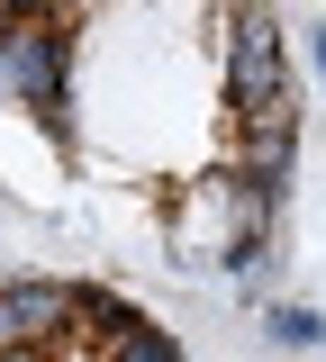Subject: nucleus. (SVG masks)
Listing matches in <instances>:
<instances>
[{"label":"nucleus","instance_id":"2","mask_svg":"<svg viewBox=\"0 0 326 362\" xmlns=\"http://www.w3.org/2000/svg\"><path fill=\"white\" fill-rule=\"evenodd\" d=\"M227 109L235 127L245 118H272V109H299V82H290V37L263 0H235L227 9Z\"/></svg>","mask_w":326,"mask_h":362},{"label":"nucleus","instance_id":"7","mask_svg":"<svg viewBox=\"0 0 326 362\" xmlns=\"http://www.w3.org/2000/svg\"><path fill=\"white\" fill-rule=\"evenodd\" d=\"M0 362H18V335H9V308H0Z\"/></svg>","mask_w":326,"mask_h":362},{"label":"nucleus","instance_id":"3","mask_svg":"<svg viewBox=\"0 0 326 362\" xmlns=\"http://www.w3.org/2000/svg\"><path fill=\"white\" fill-rule=\"evenodd\" d=\"M0 100L28 109V118H46L54 136H73L64 127V100H73V28H64V18H18V28H0Z\"/></svg>","mask_w":326,"mask_h":362},{"label":"nucleus","instance_id":"1","mask_svg":"<svg viewBox=\"0 0 326 362\" xmlns=\"http://www.w3.org/2000/svg\"><path fill=\"white\" fill-rule=\"evenodd\" d=\"M272 218H281V190L245 173H209L182 190V209H173V254L182 263H227V272H254L272 263Z\"/></svg>","mask_w":326,"mask_h":362},{"label":"nucleus","instance_id":"4","mask_svg":"<svg viewBox=\"0 0 326 362\" xmlns=\"http://www.w3.org/2000/svg\"><path fill=\"white\" fill-rule=\"evenodd\" d=\"M235 173L263 181V190H290V173H299V109L245 118V127H235Z\"/></svg>","mask_w":326,"mask_h":362},{"label":"nucleus","instance_id":"8","mask_svg":"<svg viewBox=\"0 0 326 362\" xmlns=\"http://www.w3.org/2000/svg\"><path fill=\"white\" fill-rule=\"evenodd\" d=\"M18 362H37V354H18Z\"/></svg>","mask_w":326,"mask_h":362},{"label":"nucleus","instance_id":"5","mask_svg":"<svg viewBox=\"0 0 326 362\" xmlns=\"http://www.w3.org/2000/svg\"><path fill=\"white\" fill-rule=\"evenodd\" d=\"M91 362H182V344H173V326H154V317H118L109 335H91Z\"/></svg>","mask_w":326,"mask_h":362},{"label":"nucleus","instance_id":"6","mask_svg":"<svg viewBox=\"0 0 326 362\" xmlns=\"http://www.w3.org/2000/svg\"><path fill=\"white\" fill-rule=\"evenodd\" d=\"M263 335H272L281 354H326V317L308 308V299H281V308H263Z\"/></svg>","mask_w":326,"mask_h":362}]
</instances>
